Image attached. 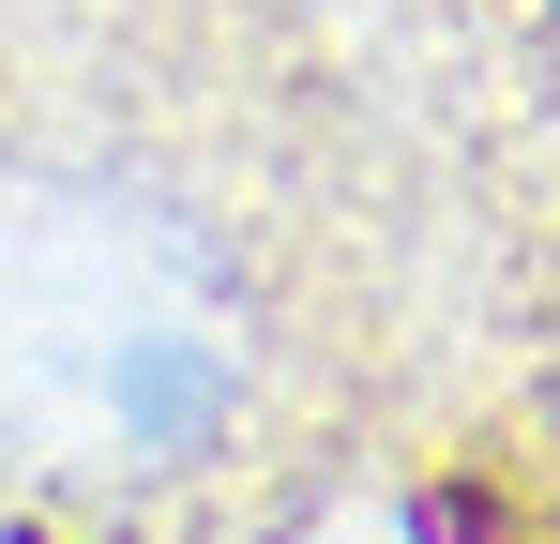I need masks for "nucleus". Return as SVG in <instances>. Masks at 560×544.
I'll return each instance as SVG.
<instances>
[{
    "mask_svg": "<svg viewBox=\"0 0 560 544\" xmlns=\"http://www.w3.org/2000/svg\"><path fill=\"white\" fill-rule=\"evenodd\" d=\"M243 409V287L167 197L0 167V453L46 484H167Z\"/></svg>",
    "mask_w": 560,
    "mask_h": 544,
    "instance_id": "nucleus-1",
    "label": "nucleus"
}]
</instances>
